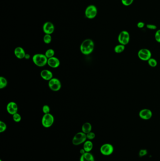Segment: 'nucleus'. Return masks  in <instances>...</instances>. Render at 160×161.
<instances>
[{"mask_svg":"<svg viewBox=\"0 0 160 161\" xmlns=\"http://www.w3.org/2000/svg\"><path fill=\"white\" fill-rule=\"evenodd\" d=\"M94 48V41L90 39H85L83 41L80 45V50L81 53L85 55H88L93 52Z\"/></svg>","mask_w":160,"mask_h":161,"instance_id":"1","label":"nucleus"},{"mask_svg":"<svg viewBox=\"0 0 160 161\" xmlns=\"http://www.w3.org/2000/svg\"><path fill=\"white\" fill-rule=\"evenodd\" d=\"M34 64L39 67H44L48 64V58L45 54H36L32 58Z\"/></svg>","mask_w":160,"mask_h":161,"instance_id":"2","label":"nucleus"},{"mask_svg":"<svg viewBox=\"0 0 160 161\" xmlns=\"http://www.w3.org/2000/svg\"><path fill=\"white\" fill-rule=\"evenodd\" d=\"M98 13L97 8L95 5H90L86 7L85 12V15L88 19H94Z\"/></svg>","mask_w":160,"mask_h":161,"instance_id":"3","label":"nucleus"},{"mask_svg":"<svg viewBox=\"0 0 160 161\" xmlns=\"http://www.w3.org/2000/svg\"><path fill=\"white\" fill-rule=\"evenodd\" d=\"M86 134L84 132H79L75 135L74 137L73 138L72 142L73 145L75 146L80 145L84 143L86 141Z\"/></svg>","mask_w":160,"mask_h":161,"instance_id":"4","label":"nucleus"},{"mask_svg":"<svg viewBox=\"0 0 160 161\" xmlns=\"http://www.w3.org/2000/svg\"><path fill=\"white\" fill-rule=\"evenodd\" d=\"M54 122V117L51 114H44L41 120V123L43 127L46 128L52 126Z\"/></svg>","mask_w":160,"mask_h":161,"instance_id":"5","label":"nucleus"},{"mask_svg":"<svg viewBox=\"0 0 160 161\" xmlns=\"http://www.w3.org/2000/svg\"><path fill=\"white\" fill-rule=\"evenodd\" d=\"M130 40V35L128 32L124 30L119 33L118 36V41L120 44H123L124 45H126L129 43Z\"/></svg>","mask_w":160,"mask_h":161,"instance_id":"6","label":"nucleus"},{"mask_svg":"<svg viewBox=\"0 0 160 161\" xmlns=\"http://www.w3.org/2000/svg\"><path fill=\"white\" fill-rule=\"evenodd\" d=\"M138 56L142 61H148L152 58L151 52L148 49L143 48L139 50Z\"/></svg>","mask_w":160,"mask_h":161,"instance_id":"7","label":"nucleus"},{"mask_svg":"<svg viewBox=\"0 0 160 161\" xmlns=\"http://www.w3.org/2000/svg\"><path fill=\"white\" fill-rule=\"evenodd\" d=\"M49 86L52 91L57 92L61 88V83L57 78H53L49 80Z\"/></svg>","mask_w":160,"mask_h":161,"instance_id":"8","label":"nucleus"},{"mask_svg":"<svg viewBox=\"0 0 160 161\" xmlns=\"http://www.w3.org/2000/svg\"><path fill=\"white\" fill-rule=\"evenodd\" d=\"M113 146L109 143L104 144L101 146L100 152L101 154L105 156H109L112 154L114 152Z\"/></svg>","mask_w":160,"mask_h":161,"instance_id":"9","label":"nucleus"},{"mask_svg":"<svg viewBox=\"0 0 160 161\" xmlns=\"http://www.w3.org/2000/svg\"><path fill=\"white\" fill-rule=\"evenodd\" d=\"M153 113L149 109H143L139 112V116L140 118L145 120H148L151 118Z\"/></svg>","mask_w":160,"mask_h":161,"instance_id":"10","label":"nucleus"},{"mask_svg":"<svg viewBox=\"0 0 160 161\" xmlns=\"http://www.w3.org/2000/svg\"><path fill=\"white\" fill-rule=\"evenodd\" d=\"M43 31L45 34H51L55 31V26L52 22L47 21L43 25Z\"/></svg>","mask_w":160,"mask_h":161,"instance_id":"11","label":"nucleus"},{"mask_svg":"<svg viewBox=\"0 0 160 161\" xmlns=\"http://www.w3.org/2000/svg\"><path fill=\"white\" fill-rule=\"evenodd\" d=\"M6 109L8 113L13 116L15 114L18 113V105L16 104V102L13 101L9 102L7 106Z\"/></svg>","mask_w":160,"mask_h":161,"instance_id":"12","label":"nucleus"},{"mask_svg":"<svg viewBox=\"0 0 160 161\" xmlns=\"http://www.w3.org/2000/svg\"><path fill=\"white\" fill-rule=\"evenodd\" d=\"M48 65L52 68H57L60 65V61L57 58L53 57L48 58Z\"/></svg>","mask_w":160,"mask_h":161,"instance_id":"13","label":"nucleus"},{"mask_svg":"<svg viewBox=\"0 0 160 161\" xmlns=\"http://www.w3.org/2000/svg\"><path fill=\"white\" fill-rule=\"evenodd\" d=\"M40 76L41 78H43V79L46 80H50L52 79L53 77V74L52 72L49 70H43L41 71L40 72Z\"/></svg>","mask_w":160,"mask_h":161,"instance_id":"14","label":"nucleus"},{"mask_svg":"<svg viewBox=\"0 0 160 161\" xmlns=\"http://www.w3.org/2000/svg\"><path fill=\"white\" fill-rule=\"evenodd\" d=\"M80 161H95L94 156L90 152H85L81 155Z\"/></svg>","mask_w":160,"mask_h":161,"instance_id":"15","label":"nucleus"},{"mask_svg":"<svg viewBox=\"0 0 160 161\" xmlns=\"http://www.w3.org/2000/svg\"><path fill=\"white\" fill-rule=\"evenodd\" d=\"M92 129V127L91 123L88 122H85L82 126V131L86 134L91 131Z\"/></svg>","mask_w":160,"mask_h":161,"instance_id":"16","label":"nucleus"},{"mask_svg":"<svg viewBox=\"0 0 160 161\" xmlns=\"http://www.w3.org/2000/svg\"><path fill=\"white\" fill-rule=\"evenodd\" d=\"M93 144L91 141L88 140L85 141L83 145V149L85 150L86 152H90L93 149Z\"/></svg>","mask_w":160,"mask_h":161,"instance_id":"17","label":"nucleus"},{"mask_svg":"<svg viewBox=\"0 0 160 161\" xmlns=\"http://www.w3.org/2000/svg\"><path fill=\"white\" fill-rule=\"evenodd\" d=\"M125 46L123 44H119L116 46L114 48V51L116 53H121L125 50Z\"/></svg>","mask_w":160,"mask_h":161,"instance_id":"18","label":"nucleus"},{"mask_svg":"<svg viewBox=\"0 0 160 161\" xmlns=\"http://www.w3.org/2000/svg\"><path fill=\"white\" fill-rule=\"evenodd\" d=\"M8 85V81L3 76L0 77V89H3L6 87Z\"/></svg>","mask_w":160,"mask_h":161,"instance_id":"19","label":"nucleus"},{"mask_svg":"<svg viewBox=\"0 0 160 161\" xmlns=\"http://www.w3.org/2000/svg\"><path fill=\"white\" fill-rule=\"evenodd\" d=\"M148 62L149 66L152 67H155L157 65V61L154 58H151L148 61Z\"/></svg>","mask_w":160,"mask_h":161,"instance_id":"20","label":"nucleus"},{"mask_svg":"<svg viewBox=\"0 0 160 161\" xmlns=\"http://www.w3.org/2000/svg\"><path fill=\"white\" fill-rule=\"evenodd\" d=\"M45 56L47 57L48 58H52V57H54L55 55V51L54 50L52 49H49L48 50H46V52H45Z\"/></svg>","mask_w":160,"mask_h":161,"instance_id":"21","label":"nucleus"},{"mask_svg":"<svg viewBox=\"0 0 160 161\" xmlns=\"http://www.w3.org/2000/svg\"><path fill=\"white\" fill-rule=\"evenodd\" d=\"M25 52L23 48H22L21 47H18L15 48V50H14V54L16 56V57H17L19 54Z\"/></svg>","mask_w":160,"mask_h":161,"instance_id":"22","label":"nucleus"},{"mask_svg":"<svg viewBox=\"0 0 160 161\" xmlns=\"http://www.w3.org/2000/svg\"><path fill=\"white\" fill-rule=\"evenodd\" d=\"M43 41L46 44H49L52 41L51 34H45L43 37Z\"/></svg>","mask_w":160,"mask_h":161,"instance_id":"23","label":"nucleus"},{"mask_svg":"<svg viewBox=\"0 0 160 161\" xmlns=\"http://www.w3.org/2000/svg\"><path fill=\"white\" fill-rule=\"evenodd\" d=\"M13 119L15 122H20L21 120V116H20V114H19L17 113L14 114V115H13Z\"/></svg>","mask_w":160,"mask_h":161,"instance_id":"24","label":"nucleus"},{"mask_svg":"<svg viewBox=\"0 0 160 161\" xmlns=\"http://www.w3.org/2000/svg\"><path fill=\"white\" fill-rule=\"evenodd\" d=\"M134 0H121V3L125 6H129L133 4Z\"/></svg>","mask_w":160,"mask_h":161,"instance_id":"25","label":"nucleus"},{"mask_svg":"<svg viewBox=\"0 0 160 161\" xmlns=\"http://www.w3.org/2000/svg\"><path fill=\"white\" fill-rule=\"evenodd\" d=\"M7 125L5 122L3 121H0V132H2L5 131L6 130Z\"/></svg>","mask_w":160,"mask_h":161,"instance_id":"26","label":"nucleus"},{"mask_svg":"<svg viewBox=\"0 0 160 161\" xmlns=\"http://www.w3.org/2000/svg\"><path fill=\"white\" fill-rule=\"evenodd\" d=\"M86 137H87L88 140H93V139L95 138V133L94 132L91 131V132L88 133V134H86Z\"/></svg>","mask_w":160,"mask_h":161,"instance_id":"27","label":"nucleus"},{"mask_svg":"<svg viewBox=\"0 0 160 161\" xmlns=\"http://www.w3.org/2000/svg\"><path fill=\"white\" fill-rule=\"evenodd\" d=\"M50 107L47 105H45L43 106L42 107L43 112L44 113V114H46L49 113L50 112Z\"/></svg>","mask_w":160,"mask_h":161,"instance_id":"28","label":"nucleus"},{"mask_svg":"<svg viewBox=\"0 0 160 161\" xmlns=\"http://www.w3.org/2000/svg\"><path fill=\"white\" fill-rule=\"evenodd\" d=\"M155 40L158 43H160V29L156 31L155 35Z\"/></svg>","mask_w":160,"mask_h":161,"instance_id":"29","label":"nucleus"},{"mask_svg":"<svg viewBox=\"0 0 160 161\" xmlns=\"http://www.w3.org/2000/svg\"><path fill=\"white\" fill-rule=\"evenodd\" d=\"M148 153V151L147 150L145 149H143L140 150L139 152V156L140 157H143V156L146 155Z\"/></svg>","mask_w":160,"mask_h":161,"instance_id":"30","label":"nucleus"},{"mask_svg":"<svg viewBox=\"0 0 160 161\" xmlns=\"http://www.w3.org/2000/svg\"><path fill=\"white\" fill-rule=\"evenodd\" d=\"M146 28L150 30H155L157 29V26L154 24H149L146 25Z\"/></svg>","mask_w":160,"mask_h":161,"instance_id":"31","label":"nucleus"},{"mask_svg":"<svg viewBox=\"0 0 160 161\" xmlns=\"http://www.w3.org/2000/svg\"><path fill=\"white\" fill-rule=\"evenodd\" d=\"M137 27H138L139 28H144L145 27V24L143 22H139L137 23Z\"/></svg>","mask_w":160,"mask_h":161,"instance_id":"32","label":"nucleus"},{"mask_svg":"<svg viewBox=\"0 0 160 161\" xmlns=\"http://www.w3.org/2000/svg\"><path fill=\"white\" fill-rule=\"evenodd\" d=\"M30 55L29 54H25V58L26 59H30Z\"/></svg>","mask_w":160,"mask_h":161,"instance_id":"33","label":"nucleus"},{"mask_svg":"<svg viewBox=\"0 0 160 161\" xmlns=\"http://www.w3.org/2000/svg\"><path fill=\"white\" fill-rule=\"evenodd\" d=\"M80 152L81 155H83V154H84V153H85L86 152H85V150L84 149H82L80 150Z\"/></svg>","mask_w":160,"mask_h":161,"instance_id":"34","label":"nucleus"},{"mask_svg":"<svg viewBox=\"0 0 160 161\" xmlns=\"http://www.w3.org/2000/svg\"><path fill=\"white\" fill-rule=\"evenodd\" d=\"M0 161H1V160H0Z\"/></svg>","mask_w":160,"mask_h":161,"instance_id":"35","label":"nucleus"}]
</instances>
